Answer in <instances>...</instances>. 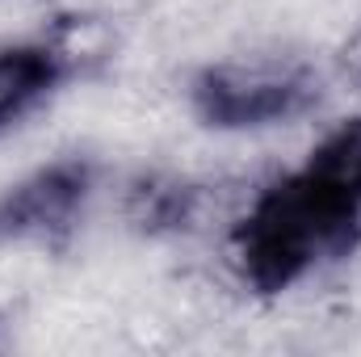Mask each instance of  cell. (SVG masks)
I'll use <instances>...</instances> for the list:
<instances>
[{
  "mask_svg": "<svg viewBox=\"0 0 361 357\" xmlns=\"http://www.w3.org/2000/svg\"><path fill=\"white\" fill-rule=\"evenodd\" d=\"M63 72H68L63 51H55L47 42L4 47L0 51V135L59 89Z\"/></svg>",
  "mask_w": 361,
  "mask_h": 357,
  "instance_id": "4",
  "label": "cell"
},
{
  "mask_svg": "<svg viewBox=\"0 0 361 357\" xmlns=\"http://www.w3.org/2000/svg\"><path fill=\"white\" fill-rule=\"evenodd\" d=\"M92 189V164L55 160L0 189V244H42L76 227Z\"/></svg>",
  "mask_w": 361,
  "mask_h": 357,
  "instance_id": "3",
  "label": "cell"
},
{
  "mask_svg": "<svg viewBox=\"0 0 361 357\" xmlns=\"http://www.w3.org/2000/svg\"><path fill=\"white\" fill-rule=\"evenodd\" d=\"M357 51H361V42H357Z\"/></svg>",
  "mask_w": 361,
  "mask_h": 357,
  "instance_id": "5",
  "label": "cell"
},
{
  "mask_svg": "<svg viewBox=\"0 0 361 357\" xmlns=\"http://www.w3.org/2000/svg\"><path fill=\"white\" fill-rule=\"evenodd\" d=\"M257 294H281L361 244V118L341 122L298 173L273 181L231 236Z\"/></svg>",
  "mask_w": 361,
  "mask_h": 357,
  "instance_id": "1",
  "label": "cell"
},
{
  "mask_svg": "<svg viewBox=\"0 0 361 357\" xmlns=\"http://www.w3.org/2000/svg\"><path fill=\"white\" fill-rule=\"evenodd\" d=\"M319 101V76L290 59L210 63L193 80V114L214 131H257L307 114Z\"/></svg>",
  "mask_w": 361,
  "mask_h": 357,
  "instance_id": "2",
  "label": "cell"
}]
</instances>
